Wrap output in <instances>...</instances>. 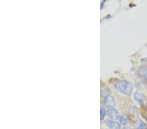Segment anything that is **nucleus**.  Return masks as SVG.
<instances>
[{
  "label": "nucleus",
  "instance_id": "nucleus-1",
  "mask_svg": "<svg viewBox=\"0 0 147 129\" xmlns=\"http://www.w3.org/2000/svg\"><path fill=\"white\" fill-rule=\"evenodd\" d=\"M115 88L118 92L126 95H130L133 91L132 84L125 80H120L117 82L115 85Z\"/></svg>",
  "mask_w": 147,
  "mask_h": 129
},
{
  "label": "nucleus",
  "instance_id": "nucleus-2",
  "mask_svg": "<svg viewBox=\"0 0 147 129\" xmlns=\"http://www.w3.org/2000/svg\"><path fill=\"white\" fill-rule=\"evenodd\" d=\"M103 103L107 108H112L115 105V99L112 95H107L104 98Z\"/></svg>",
  "mask_w": 147,
  "mask_h": 129
},
{
  "label": "nucleus",
  "instance_id": "nucleus-3",
  "mask_svg": "<svg viewBox=\"0 0 147 129\" xmlns=\"http://www.w3.org/2000/svg\"><path fill=\"white\" fill-rule=\"evenodd\" d=\"M107 114L108 117L111 119H113V120H117L118 118H120L119 113L116 109L110 108L109 110H108Z\"/></svg>",
  "mask_w": 147,
  "mask_h": 129
},
{
  "label": "nucleus",
  "instance_id": "nucleus-4",
  "mask_svg": "<svg viewBox=\"0 0 147 129\" xmlns=\"http://www.w3.org/2000/svg\"><path fill=\"white\" fill-rule=\"evenodd\" d=\"M105 124L110 129H120V124L113 120H107Z\"/></svg>",
  "mask_w": 147,
  "mask_h": 129
},
{
  "label": "nucleus",
  "instance_id": "nucleus-5",
  "mask_svg": "<svg viewBox=\"0 0 147 129\" xmlns=\"http://www.w3.org/2000/svg\"><path fill=\"white\" fill-rule=\"evenodd\" d=\"M134 98L136 101L139 103V104H143L145 100V96L143 94L140 93L139 92H136L134 94Z\"/></svg>",
  "mask_w": 147,
  "mask_h": 129
},
{
  "label": "nucleus",
  "instance_id": "nucleus-6",
  "mask_svg": "<svg viewBox=\"0 0 147 129\" xmlns=\"http://www.w3.org/2000/svg\"><path fill=\"white\" fill-rule=\"evenodd\" d=\"M136 129H147V124L142 120H137L134 124Z\"/></svg>",
  "mask_w": 147,
  "mask_h": 129
},
{
  "label": "nucleus",
  "instance_id": "nucleus-7",
  "mask_svg": "<svg viewBox=\"0 0 147 129\" xmlns=\"http://www.w3.org/2000/svg\"><path fill=\"white\" fill-rule=\"evenodd\" d=\"M139 76L144 79L147 80V67L146 66H142L138 70Z\"/></svg>",
  "mask_w": 147,
  "mask_h": 129
},
{
  "label": "nucleus",
  "instance_id": "nucleus-8",
  "mask_svg": "<svg viewBox=\"0 0 147 129\" xmlns=\"http://www.w3.org/2000/svg\"><path fill=\"white\" fill-rule=\"evenodd\" d=\"M120 122L123 125H126L129 123V117L126 115H122L120 117Z\"/></svg>",
  "mask_w": 147,
  "mask_h": 129
},
{
  "label": "nucleus",
  "instance_id": "nucleus-9",
  "mask_svg": "<svg viewBox=\"0 0 147 129\" xmlns=\"http://www.w3.org/2000/svg\"><path fill=\"white\" fill-rule=\"evenodd\" d=\"M129 113L131 114L133 116H137L139 114V111H138V108L137 107L134 106H131L129 107Z\"/></svg>",
  "mask_w": 147,
  "mask_h": 129
},
{
  "label": "nucleus",
  "instance_id": "nucleus-10",
  "mask_svg": "<svg viewBox=\"0 0 147 129\" xmlns=\"http://www.w3.org/2000/svg\"><path fill=\"white\" fill-rule=\"evenodd\" d=\"M106 116V111L105 109L104 108V107L103 106H101V108H100V119L101 120H103L104 119V117Z\"/></svg>",
  "mask_w": 147,
  "mask_h": 129
},
{
  "label": "nucleus",
  "instance_id": "nucleus-11",
  "mask_svg": "<svg viewBox=\"0 0 147 129\" xmlns=\"http://www.w3.org/2000/svg\"><path fill=\"white\" fill-rule=\"evenodd\" d=\"M123 129H131V128H129V127H125V128H124Z\"/></svg>",
  "mask_w": 147,
  "mask_h": 129
},
{
  "label": "nucleus",
  "instance_id": "nucleus-12",
  "mask_svg": "<svg viewBox=\"0 0 147 129\" xmlns=\"http://www.w3.org/2000/svg\"><path fill=\"white\" fill-rule=\"evenodd\" d=\"M146 108H147V106H146Z\"/></svg>",
  "mask_w": 147,
  "mask_h": 129
}]
</instances>
